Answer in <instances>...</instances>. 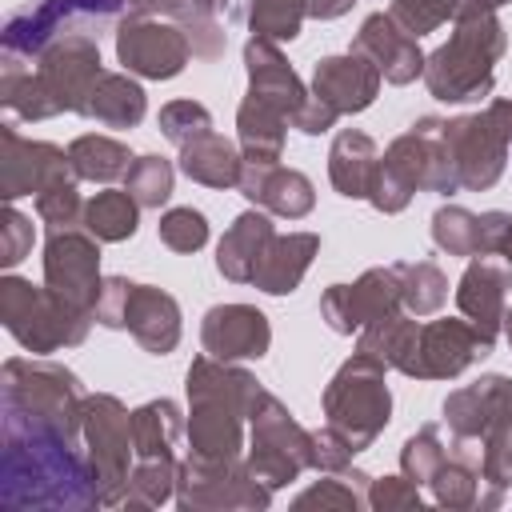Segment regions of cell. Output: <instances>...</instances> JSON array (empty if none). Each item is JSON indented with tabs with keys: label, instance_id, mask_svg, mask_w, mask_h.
<instances>
[{
	"label": "cell",
	"instance_id": "ba28073f",
	"mask_svg": "<svg viewBox=\"0 0 512 512\" xmlns=\"http://www.w3.org/2000/svg\"><path fill=\"white\" fill-rule=\"evenodd\" d=\"M384 364L368 352H352L336 376L324 384V416L332 428H340L348 436V444L356 452L372 448V440L388 428L392 420V392H388V380H384Z\"/></svg>",
	"mask_w": 512,
	"mask_h": 512
},
{
	"label": "cell",
	"instance_id": "836d02e7",
	"mask_svg": "<svg viewBox=\"0 0 512 512\" xmlns=\"http://www.w3.org/2000/svg\"><path fill=\"white\" fill-rule=\"evenodd\" d=\"M144 112H148V96L132 80V72H100L84 104V116L100 120L104 128H136Z\"/></svg>",
	"mask_w": 512,
	"mask_h": 512
},
{
	"label": "cell",
	"instance_id": "3957f363",
	"mask_svg": "<svg viewBox=\"0 0 512 512\" xmlns=\"http://www.w3.org/2000/svg\"><path fill=\"white\" fill-rule=\"evenodd\" d=\"M416 192H440V196L460 192L440 116H420L408 132H400L384 148L376 176H372L368 204L376 212L392 216V212H404Z\"/></svg>",
	"mask_w": 512,
	"mask_h": 512
},
{
	"label": "cell",
	"instance_id": "4316f807",
	"mask_svg": "<svg viewBox=\"0 0 512 512\" xmlns=\"http://www.w3.org/2000/svg\"><path fill=\"white\" fill-rule=\"evenodd\" d=\"M124 328L132 332V340L144 352L168 356L180 344V304H176V296H168L156 284H136L132 288V300H128Z\"/></svg>",
	"mask_w": 512,
	"mask_h": 512
},
{
	"label": "cell",
	"instance_id": "4dcf8cb0",
	"mask_svg": "<svg viewBox=\"0 0 512 512\" xmlns=\"http://www.w3.org/2000/svg\"><path fill=\"white\" fill-rule=\"evenodd\" d=\"M180 172L204 188H240L244 176V152L220 136V132H204L196 140H188L180 148Z\"/></svg>",
	"mask_w": 512,
	"mask_h": 512
},
{
	"label": "cell",
	"instance_id": "bcb514c9",
	"mask_svg": "<svg viewBox=\"0 0 512 512\" xmlns=\"http://www.w3.org/2000/svg\"><path fill=\"white\" fill-rule=\"evenodd\" d=\"M36 216L48 228H76L84 220V200H80L76 176H64V180L48 184L44 192H36Z\"/></svg>",
	"mask_w": 512,
	"mask_h": 512
},
{
	"label": "cell",
	"instance_id": "4fadbf2b",
	"mask_svg": "<svg viewBox=\"0 0 512 512\" xmlns=\"http://www.w3.org/2000/svg\"><path fill=\"white\" fill-rule=\"evenodd\" d=\"M100 72H104L100 68V40L88 36V32L64 36L52 48H44L40 60H36V84H40V96H44L48 112L52 116H60V112H80L84 116L88 92L100 80Z\"/></svg>",
	"mask_w": 512,
	"mask_h": 512
},
{
	"label": "cell",
	"instance_id": "9a60e30c",
	"mask_svg": "<svg viewBox=\"0 0 512 512\" xmlns=\"http://www.w3.org/2000/svg\"><path fill=\"white\" fill-rule=\"evenodd\" d=\"M44 284L68 304L96 312L104 276H100V240L88 228H48L44 240Z\"/></svg>",
	"mask_w": 512,
	"mask_h": 512
},
{
	"label": "cell",
	"instance_id": "b9f144b4",
	"mask_svg": "<svg viewBox=\"0 0 512 512\" xmlns=\"http://www.w3.org/2000/svg\"><path fill=\"white\" fill-rule=\"evenodd\" d=\"M172 180H176L172 160L148 152V156H136V160L128 164V172H124V192H128L140 208H160V204H168V196H172Z\"/></svg>",
	"mask_w": 512,
	"mask_h": 512
},
{
	"label": "cell",
	"instance_id": "83f0119b",
	"mask_svg": "<svg viewBox=\"0 0 512 512\" xmlns=\"http://www.w3.org/2000/svg\"><path fill=\"white\" fill-rule=\"evenodd\" d=\"M376 164H380V148L368 132H360V128H340L336 132V140L328 148V180L340 196L368 200Z\"/></svg>",
	"mask_w": 512,
	"mask_h": 512
},
{
	"label": "cell",
	"instance_id": "52a82bcc",
	"mask_svg": "<svg viewBox=\"0 0 512 512\" xmlns=\"http://www.w3.org/2000/svg\"><path fill=\"white\" fill-rule=\"evenodd\" d=\"M124 0H28L4 20L0 52L4 64H36L44 48L64 36L88 32L100 40L104 28L120 24Z\"/></svg>",
	"mask_w": 512,
	"mask_h": 512
},
{
	"label": "cell",
	"instance_id": "6da1fadb",
	"mask_svg": "<svg viewBox=\"0 0 512 512\" xmlns=\"http://www.w3.org/2000/svg\"><path fill=\"white\" fill-rule=\"evenodd\" d=\"M0 508L4 512H84L100 508V488L88 452H80L84 436L0 420Z\"/></svg>",
	"mask_w": 512,
	"mask_h": 512
},
{
	"label": "cell",
	"instance_id": "f35d334b",
	"mask_svg": "<svg viewBox=\"0 0 512 512\" xmlns=\"http://www.w3.org/2000/svg\"><path fill=\"white\" fill-rule=\"evenodd\" d=\"M432 244L448 256H480L484 252V224L476 212L460 208V204H444L432 212Z\"/></svg>",
	"mask_w": 512,
	"mask_h": 512
},
{
	"label": "cell",
	"instance_id": "ee69618b",
	"mask_svg": "<svg viewBox=\"0 0 512 512\" xmlns=\"http://www.w3.org/2000/svg\"><path fill=\"white\" fill-rule=\"evenodd\" d=\"M448 460V444L440 440V424H424L420 432H412L400 448V472L412 480V484H428L436 476V468Z\"/></svg>",
	"mask_w": 512,
	"mask_h": 512
},
{
	"label": "cell",
	"instance_id": "9f6ffc18",
	"mask_svg": "<svg viewBox=\"0 0 512 512\" xmlns=\"http://www.w3.org/2000/svg\"><path fill=\"white\" fill-rule=\"evenodd\" d=\"M336 120H340V112H336L332 104H324L316 92H308V100H304L300 112L292 116V128L304 132V136H320V132L336 128Z\"/></svg>",
	"mask_w": 512,
	"mask_h": 512
},
{
	"label": "cell",
	"instance_id": "9c48e42d",
	"mask_svg": "<svg viewBox=\"0 0 512 512\" xmlns=\"http://www.w3.org/2000/svg\"><path fill=\"white\" fill-rule=\"evenodd\" d=\"M248 468L272 492L312 468V432L268 392L256 388L248 412Z\"/></svg>",
	"mask_w": 512,
	"mask_h": 512
},
{
	"label": "cell",
	"instance_id": "f5cc1de1",
	"mask_svg": "<svg viewBox=\"0 0 512 512\" xmlns=\"http://www.w3.org/2000/svg\"><path fill=\"white\" fill-rule=\"evenodd\" d=\"M32 240H36L32 220L24 212H16L12 204H4V212H0V264L16 268L32 252Z\"/></svg>",
	"mask_w": 512,
	"mask_h": 512
},
{
	"label": "cell",
	"instance_id": "be15d7a7",
	"mask_svg": "<svg viewBox=\"0 0 512 512\" xmlns=\"http://www.w3.org/2000/svg\"><path fill=\"white\" fill-rule=\"evenodd\" d=\"M504 340H508V348H512V308L504 312Z\"/></svg>",
	"mask_w": 512,
	"mask_h": 512
},
{
	"label": "cell",
	"instance_id": "7c38bea8",
	"mask_svg": "<svg viewBox=\"0 0 512 512\" xmlns=\"http://www.w3.org/2000/svg\"><path fill=\"white\" fill-rule=\"evenodd\" d=\"M176 504L184 512H232V508L260 512L272 504V488L252 476L244 456L212 460L188 452L176 476Z\"/></svg>",
	"mask_w": 512,
	"mask_h": 512
},
{
	"label": "cell",
	"instance_id": "2e32d148",
	"mask_svg": "<svg viewBox=\"0 0 512 512\" xmlns=\"http://www.w3.org/2000/svg\"><path fill=\"white\" fill-rule=\"evenodd\" d=\"M396 308H404L396 264L368 268L352 284H328L324 296H320V320L340 336H352L364 324H372V320H380Z\"/></svg>",
	"mask_w": 512,
	"mask_h": 512
},
{
	"label": "cell",
	"instance_id": "680465c9",
	"mask_svg": "<svg viewBox=\"0 0 512 512\" xmlns=\"http://www.w3.org/2000/svg\"><path fill=\"white\" fill-rule=\"evenodd\" d=\"M124 4L140 16H180L188 8V0H124Z\"/></svg>",
	"mask_w": 512,
	"mask_h": 512
},
{
	"label": "cell",
	"instance_id": "ac0fdd59",
	"mask_svg": "<svg viewBox=\"0 0 512 512\" xmlns=\"http://www.w3.org/2000/svg\"><path fill=\"white\" fill-rule=\"evenodd\" d=\"M492 336H484L472 320H428L420 324V344H416V368L412 380H456L464 368L484 360L492 352Z\"/></svg>",
	"mask_w": 512,
	"mask_h": 512
},
{
	"label": "cell",
	"instance_id": "ab89813d",
	"mask_svg": "<svg viewBox=\"0 0 512 512\" xmlns=\"http://www.w3.org/2000/svg\"><path fill=\"white\" fill-rule=\"evenodd\" d=\"M176 476H180V460L176 456H144L132 464L128 476V508H160L164 500L176 496Z\"/></svg>",
	"mask_w": 512,
	"mask_h": 512
},
{
	"label": "cell",
	"instance_id": "603a6c76",
	"mask_svg": "<svg viewBox=\"0 0 512 512\" xmlns=\"http://www.w3.org/2000/svg\"><path fill=\"white\" fill-rule=\"evenodd\" d=\"M352 48L364 52V56L380 68V76H384L388 84H412L416 76H424V60H428V56L420 52L416 36H408L388 12H372V16L360 24Z\"/></svg>",
	"mask_w": 512,
	"mask_h": 512
},
{
	"label": "cell",
	"instance_id": "60d3db41",
	"mask_svg": "<svg viewBox=\"0 0 512 512\" xmlns=\"http://www.w3.org/2000/svg\"><path fill=\"white\" fill-rule=\"evenodd\" d=\"M368 484H372V476L360 472V468L328 472V480H316L312 488H304L292 500V508H340V512H356V508H368Z\"/></svg>",
	"mask_w": 512,
	"mask_h": 512
},
{
	"label": "cell",
	"instance_id": "f6af8a7d",
	"mask_svg": "<svg viewBox=\"0 0 512 512\" xmlns=\"http://www.w3.org/2000/svg\"><path fill=\"white\" fill-rule=\"evenodd\" d=\"M464 4H468V0H392L388 16H392L408 36L420 40V36L436 32L440 24L456 20V16L464 12Z\"/></svg>",
	"mask_w": 512,
	"mask_h": 512
},
{
	"label": "cell",
	"instance_id": "c3c4849f",
	"mask_svg": "<svg viewBox=\"0 0 512 512\" xmlns=\"http://www.w3.org/2000/svg\"><path fill=\"white\" fill-rule=\"evenodd\" d=\"M156 124H160L164 140H172L176 148H184L188 140L212 132V112H208L204 104H196V100H172V104L160 108Z\"/></svg>",
	"mask_w": 512,
	"mask_h": 512
},
{
	"label": "cell",
	"instance_id": "7dc6e473",
	"mask_svg": "<svg viewBox=\"0 0 512 512\" xmlns=\"http://www.w3.org/2000/svg\"><path fill=\"white\" fill-rule=\"evenodd\" d=\"M156 236L172 252H200L208 244V220L200 208H168L156 224Z\"/></svg>",
	"mask_w": 512,
	"mask_h": 512
},
{
	"label": "cell",
	"instance_id": "db71d44e",
	"mask_svg": "<svg viewBox=\"0 0 512 512\" xmlns=\"http://www.w3.org/2000/svg\"><path fill=\"white\" fill-rule=\"evenodd\" d=\"M352 456H356V448L348 444V436L340 432V428H332V424H324V428H316L312 432V468L316 472H348L352 468Z\"/></svg>",
	"mask_w": 512,
	"mask_h": 512
},
{
	"label": "cell",
	"instance_id": "74e56055",
	"mask_svg": "<svg viewBox=\"0 0 512 512\" xmlns=\"http://www.w3.org/2000/svg\"><path fill=\"white\" fill-rule=\"evenodd\" d=\"M400 276V304L412 316H432L448 300V276L432 260H396Z\"/></svg>",
	"mask_w": 512,
	"mask_h": 512
},
{
	"label": "cell",
	"instance_id": "44dd1931",
	"mask_svg": "<svg viewBox=\"0 0 512 512\" xmlns=\"http://www.w3.org/2000/svg\"><path fill=\"white\" fill-rule=\"evenodd\" d=\"M500 420H512V376L488 372L444 396V424L460 440H484Z\"/></svg>",
	"mask_w": 512,
	"mask_h": 512
},
{
	"label": "cell",
	"instance_id": "6125c7cd",
	"mask_svg": "<svg viewBox=\"0 0 512 512\" xmlns=\"http://www.w3.org/2000/svg\"><path fill=\"white\" fill-rule=\"evenodd\" d=\"M504 4H512V0H468L464 12H496V8H504Z\"/></svg>",
	"mask_w": 512,
	"mask_h": 512
},
{
	"label": "cell",
	"instance_id": "7bdbcfd3",
	"mask_svg": "<svg viewBox=\"0 0 512 512\" xmlns=\"http://www.w3.org/2000/svg\"><path fill=\"white\" fill-rule=\"evenodd\" d=\"M304 0H248V28L252 36H264L272 44L296 40L304 28Z\"/></svg>",
	"mask_w": 512,
	"mask_h": 512
},
{
	"label": "cell",
	"instance_id": "7a4b0ae2",
	"mask_svg": "<svg viewBox=\"0 0 512 512\" xmlns=\"http://www.w3.org/2000/svg\"><path fill=\"white\" fill-rule=\"evenodd\" d=\"M188 388V452L228 460L244 452V420L260 380L216 356H196L184 376Z\"/></svg>",
	"mask_w": 512,
	"mask_h": 512
},
{
	"label": "cell",
	"instance_id": "277c9868",
	"mask_svg": "<svg viewBox=\"0 0 512 512\" xmlns=\"http://www.w3.org/2000/svg\"><path fill=\"white\" fill-rule=\"evenodd\" d=\"M448 44L424 60V84L444 104L484 100L496 88V64L508 52V32L496 12H460Z\"/></svg>",
	"mask_w": 512,
	"mask_h": 512
},
{
	"label": "cell",
	"instance_id": "8d00e7d4",
	"mask_svg": "<svg viewBox=\"0 0 512 512\" xmlns=\"http://www.w3.org/2000/svg\"><path fill=\"white\" fill-rule=\"evenodd\" d=\"M100 244H120L136 236L140 224V204L124 192V188H104L84 204V220H80Z\"/></svg>",
	"mask_w": 512,
	"mask_h": 512
},
{
	"label": "cell",
	"instance_id": "5b68a950",
	"mask_svg": "<svg viewBox=\"0 0 512 512\" xmlns=\"http://www.w3.org/2000/svg\"><path fill=\"white\" fill-rule=\"evenodd\" d=\"M84 388L72 368L56 360L12 356L0 368V420L48 424L84 436Z\"/></svg>",
	"mask_w": 512,
	"mask_h": 512
},
{
	"label": "cell",
	"instance_id": "8992f818",
	"mask_svg": "<svg viewBox=\"0 0 512 512\" xmlns=\"http://www.w3.org/2000/svg\"><path fill=\"white\" fill-rule=\"evenodd\" d=\"M0 320H4L8 336L24 352L48 356V352L84 344V336H88L96 316L76 308V304H68L64 296H56L48 284L4 276L0 280Z\"/></svg>",
	"mask_w": 512,
	"mask_h": 512
},
{
	"label": "cell",
	"instance_id": "ffe728a7",
	"mask_svg": "<svg viewBox=\"0 0 512 512\" xmlns=\"http://www.w3.org/2000/svg\"><path fill=\"white\" fill-rule=\"evenodd\" d=\"M508 288H512V264L496 252H480L468 260L460 284H456V308L464 320H472L484 336H500L504 312H508Z\"/></svg>",
	"mask_w": 512,
	"mask_h": 512
},
{
	"label": "cell",
	"instance_id": "5bb4252c",
	"mask_svg": "<svg viewBox=\"0 0 512 512\" xmlns=\"http://www.w3.org/2000/svg\"><path fill=\"white\" fill-rule=\"evenodd\" d=\"M116 60L124 72L144 80H172L192 60V44L180 24H164L160 16L128 12L116 24Z\"/></svg>",
	"mask_w": 512,
	"mask_h": 512
},
{
	"label": "cell",
	"instance_id": "cb8c5ba5",
	"mask_svg": "<svg viewBox=\"0 0 512 512\" xmlns=\"http://www.w3.org/2000/svg\"><path fill=\"white\" fill-rule=\"evenodd\" d=\"M240 196H248L256 208L284 216V220H304L316 208V188L304 172L280 168V164H252L244 160L240 176Z\"/></svg>",
	"mask_w": 512,
	"mask_h": 512
},
{
	"label": "cell",
	"instance_id": "d4e9b609",
	"mask_svg": "<svg viewBox=\"0 0 512 512\" xmlns=\"http://www.w3.org/2000/svg\"><path fill=\"white\" fill-rule=\"evenodd\" d=\"M244 72H248V96H260V100L276 104L292 124V116L308 100V88L300 84V76L284 60L280 44H272L264 36H252L244 44Z\"/></svg>",
	"mask_w": 512,
	"mask_h": 512
},
{
	"label": "cell",
	"instance_id": "e0dca14e",
	"mask_svg": "<svg viewBox=\"0 0 512 512\" xmlns=\"http://www.w3.org/2000/svg\"><path fill=\"white\" fill-rule=\"evenodd\" d=\"M64 176H76L68 148L48 144V140H28L16 132L12 120L0 124V196H4V204L44 192L48 184H56Z\"/></svg>",
	"mask_w": 512,
	"mask_h": 512
},
{
	"label": "cell",
	"instance_id": "681fc988",
	"mask_svg": "<svg viewBox=\"0 0 512 512\" xmlns=\"http://www.w3.org/2000/svg\"><path fill=\"white\" fill-rule=\"evenodd\" d=\"M480 476L488 488L508 492L512 488V420H500L496 428H488V436L480 440Z\"/></svg>",
	"mask_w": 512,
	"mask_h": 512
},
{
	"label": "cell",
	"instance_id": "30bf717a",
	"mask_svg": "<svg viewBox=\"0 0 512 512\" xmlns=\"http://www.w3.org/2000/svg\"><path fill=\"white\" fill-rule=\"evenodd\" d=\"M444 140L460 188L488 192L504 176L512 152V100H488L484 112L444 120Z\"/></svg>",
	"mask_w": 512,
	"mask_h": 512
},
{
	"label": "cell",
	"instance_id": "d6986e66",
	"mask_svg": "<svg viewBox=\"0 0 512 512\" xmlns=\"http://www.w3.org/2000/svg\"><path fill=\"white\" fill-rule=\"evenodd\" d=\"M272 344L268 316L256 304H216L200 320V348L216 360H260Z\"/></svg>",
	"mask_w": 512,
	"mask_h": 512
},
{
	"label": "cell",
	"instance_id": "484cf974",
	"mask_svg": "<svg viewBox=\"0 0 512 512\" xmlns=\"http://www.w3.org/2000/svg\"><path fill=\"white\" fill-rule=\"evenodd\" d=\"M272 236H276V228H272L264 208L240 212L232 220V228L220 236V244H216V272L224 280H232V284H252Z\"/></svg>",
	"mask_w": 512,
	"mask_h": 512
},
{
	"label": "cell",
	"instance_id": "f1b7e54d",
	"mask_svg": "<svg viewBox=\"0 0 512 512\" xmlns=\"http://www.w3.org/2000/svg\"><path fill=\"white\" fill-rule=\"evenodd\" d=\"M316 252H320V236L316 232L272 236V244H268L264 260H260L252 284L260 292H268V296H288V292L300 288V280H304L308 264L316 260Z\"/></svg>",
	"mask_w": 512,
	"mask_h": 512
},
{
	"label": "cell",
	"instance_id": "f907efd6",
	"mask_svg": "<svg viewBox=\"0 0 512 512\" xmlns=\"http://www.w3.org/2000/svg\"><path fill=\"white\" fill-rule=\"evenodd\" d=\"M176 24L184 28V36H188V44H192V56H200V60L224 56L228 32L220 28L216 16H204V12H196V8H184V12L176 16Z\"/></svg>",
	"mask_w": 512,
	"mask_h": 512
},
{
	"label": "cell",
	"instance_id": "d6a6232c",
	"mask_svg": "<svg viewBox=\"0 0 512 512\" xmlns=\"http://www.w3.org/2000/svg\"><path fill=\"white\" fill-rule=\"evenodd\" d=\"M284 128H288V116L260 100V96H244L240 108H236V140H240V152L244 160L252 164H276L280 152H284Z\"/></svg>",
	"mask_w": 512,
	"mask_h": 512
},
{
	"label": "cell",
	"instance_id": "1f68e13d",
	"mask_svg": "<svg viewBox=\"0 0 512 512\" xmlns=\"http://www.w3.org/2000/svg\"><path fill=\"white\" fill-rule=\"evenodd\" d=\"M480 452L484 444L480 440H460L452 436V448H448V460L436 468V476L428 480L432 488V500L440 508H476L480 504Z\"/></svg>",
	"mask_w": 512,
	"mask_h": 512
},
{
	"label": "cell",
	"instance_id": "816d5d0a",
	"mask_svg": "<svg viewBox=\"0 0 512 512\" xmlns=\"http://www.w3.org/2000/svg\"><path fill=\"white\" fill-rule=\"evenodd\" d=\"M368 508L372 512H404V508H424L420 484H412L404 472L400 476H380L368 484Z\"/></svg>",
	"mask_w": 512,
	"mask_h": 512
},
{
	"label": "cell",
	"instance_id": "94428289",
	"mask_svg": "<svg viewBox=\"0 0 512 512\" xmlns=\"http://www.w3.org/2000/svg\"><path fill=\"white\" fill-rule=\"evenodd\" d=\"M188 8H196L204 16H220V12H228V0H188Z\"/></svg>",
	"mask_w": 512,
	"mask_h": 512
},
{
	"label": "cell",
	"instance_id": "6f0895ef",
	"mask_svg": "<svg viewBox=\"0 0 512 512\" xmlns=\"http://www.w3.org/2000/svg\"><path fill=\"white\" fill-rule=\"evenodd\" d=\"M480 224H484V252H496L512 264V212L492 208L480 216Z\"/></svg>",
	"mask_w": 512,
	"mask_h": 512
},
{
	"label": "cell",
	"instance_id": "11a10c76",
	"mask_svg": "<svg viewBox=\"0 0 512 512\" xmlns=\"http://www.w3.org/2000/svg\"><path fill=\"white\" fill-rule=\"evenodd\" d=\"M132 288H136V280H128V276H104V288H100V300L92 312L100 328H124Z\"/></svg>",
	"mask_w": 512,
	"mask_h": 512
},
{
	"label": "cell",
	"instance_id": "d590c367",
	"mask_svg": "<svg viewBox=\"0 0 512 512\" xmlns=\"http://www.w3.org/2000/svg\"><path fill=\"white\" fill-rule=\"evenodd\" d=\"M68 160H72V172L76 180H92V184H112L128 172V164L136 160L128 152L124 140H112V136H100V132H84L68 144Z\"/></svg>",
	"mask_w": 512,
	"mask_h": 512
},
{
	"label": "cell",
	"instance_id": "91938a15",
	"mask_svg": "<svg viewBox=\"0 0 512 512\" xmlns=\"http://www.w3.org/2000/svg\"><path fill=\"white\" fill-rule=\"evenodd\" d=\"M352 4H356V0H304V8H308L312 20H336V16H344Z\"/></svg>",
	"mask_w": 512,
	"mask_h": 512
},
{
	"label": "cell",
	"instance_id": "e575fe53",
	"mask_svg": "<svg viewBox=\"0 0 512 512\" xmlns=\"http://www.w3.org/2000/svg\"><path fill=\"white\" fill-rule=\"evenodd\" d=\"M188 432L184 416H180V404L160 396V400H148L132 412V444H136V460L144 456H176V440Z\"/></svg>",
	"mask_w": 512,
	"mask_h": 512
},
{
	"label": "cell",
	"instance_id": "f546056e",
	"mask_svg": "<svg viewBox=\"0 0 512 512\" xmlns=\"http://www.w3.org/2000/svg\"><path fill=\"white\" fill-rule=\"evenodd\" d=\"M416 344H420V320L404 308H396L356 332L360 352L376 356L384 368H396L404 376H412V368H416Z\"/></svg>",
	"mask_w": 512,
	"mask_h": 512
},
{
	"label": "cell",
	"instance_id": "7402d4cb",
	"mask_svg": "<svg viewBox=\"0 0 512 512\" xmlns=\"http://www.w3.org/2000/svg\"><path fill=\"white\" fill-rule=\"evenodd\" d=\"M380 80H384L380 68H376L364 52H356V48H348V52H340V56H324V60H316V68H312V92H316L324 104H332L340 116L364 112V108L376 100Z\"/></svg>",
	"mask_w": 512,
	"mask_h": 512
},
{
	"label": "cell",
	"instance_id": "8fae6325",
	"mask_svg": "<svg viewBox=\"0 0 512 512\" xmlns=\"http://www.w3.org/2000/svg\"><path fill=\"white\" fill-rule=\"evenodd\" d=\"M84 448L96 472L100 504L116 508L128 496V476H132V412L120 404L112 392H92L84 396Z\"/></svg>",
	"mask_w": 512,
	"mask_h": 512
}]
</instances>
